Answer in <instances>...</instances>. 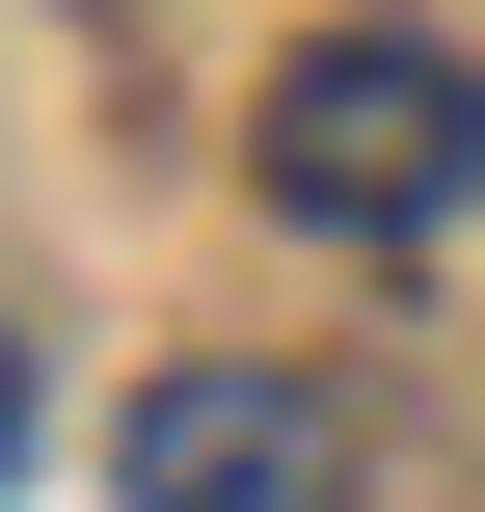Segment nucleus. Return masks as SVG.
<instances>
[{
    "label": "nucleus",
    "mask_w": 485,
    "mask_h": 512,
    "mask_svg": "<svg viewBox=\"0 0 485 512\" xmlns=\"http://www.w3.org/2000/svg\"><path fill=\"white\" fill-rule=\"evenodd\" d=\"M0 486H27V324H0Z\"/></svg>",
    "instance_id": "nucleus-3"
},
{
    "label": "nucleus",
    "mask_w": 485,
    "mask_h": 512,
    "mask_svg": "<svg viewBox=\"0 0 485 512\" xmlns=\"http://www.w3.org/2000/svg\"><path fill=\"white\" fill-rule=\"evenodd\" d=\"M108 486H135V512H324V405L243 378V351H189V378H135Z\"/></svg>",
    "instance_id": "nucleus-2"
},
{
    "label": "nucleus",
    "mask_w": 485,
    "mask_h": 512,
    "mask_svg": "<svg viewBox=\"0 0 485 512\" xmlns=\"http://www.w3.org/2000/svg\"><path fill=\"white\" fill-rule=\"evenodd\" d=\"M485 189V81L432 27H324L297 81H270V216H324V243H432Z\"/></svg>",
    "instance_id": "nucleus-1"
}]
</instances>
